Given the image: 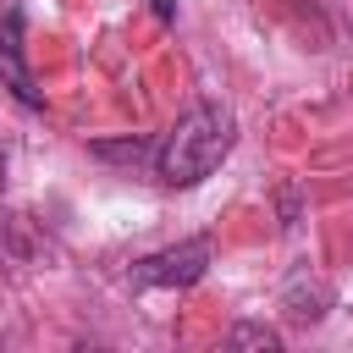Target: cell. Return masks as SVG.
<instances>
[{"mask_svg": "<svg viewBox=\"0 0 353 353\" xmlns=\"http://www.w3.org/2000/svg\"><path fill=\"white\" fill-rule=\"evenodd\" d=\"M204 270H210V237H188L176 248H160V254L138 259L132 281L138 287H193Z\"/></svg>", "mask_w": 353, "mask_h": 353, "instance_id": "obj_3", "label": "cell"}, {"mask_svg": "<svg viewBox=\"0 0 353 353\" xmlns=\"http://www.w3.org/2000/svg\"><path fill=\"white\" fill-rule=\"evenodd\" d=\"M232 143H237V121H232V110L226 105H193L165 138H160V149H154V171H160V182L165 188H193V182H204L226 154H232Z\"/></svg>", "mask_w": 353, "mask_h": 353, "instance_id": "obj_1", "label": "cell"}, {"mask_svg": "<svg viewBox=\"0 0 353 353\" xmlns=\"http://www.w3.org/2000/svg\"><path fill=\"white\" fill-rule=\"evenodd\" d=\"M232 347H281V336L270 331V325H259V320H243V325H232Z\"/></svg>", "mask_w": 353, "mask_h": 353, "instance_id": "obj_4", "label": "cell"}, {"mask_svg": "<svg viewBox=\"0 0 353 353\" xmlns=\"http://www.w3.org/2000/svg\"><path fill=\"white\" fill-rule=\"evenodd\" d=\"M149 11H154L160 22H176V0H149Z\"/></svg>", "mask_w": 353, "mask_h": 353, "instance_id": "obj_6", "label": "cell"}, {"mask_svg": "<svg viewBox=\"0 0 353 353\" xmlns=\"http://www.w3.org/2000/svg\"><path fill=\"white\" fill-rule=\"evenodd\" d=\"M0 88H11L17 105L39 110L44 94L28 72V22H22V0H0Z\"/></svg>", "mask_w": 353, "mask_h": 353, "instance_id": "obj_2", "label": "cell"}, {"mask_svg": "<svg viewBox=\"0 0 353 353\" xmlns=\"http://www.w3.org/2000/svg\"><path fill=\"white\" fill-rule=\"evenodd\" d=\"M94 154L99 160H138L143 154V138H132V143H94Z\"/></svg>", "mask_w": 353, "mask_h": 353, "instance_id": "obj_5", "label": "cell"}]
</instances>
